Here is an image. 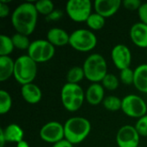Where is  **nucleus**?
Returning a JSON list of instances; mask_svg holds the SVG:
<instances>
[{"mask_svg": "<svg viewBox=\"0 0 147 147\" xmlns=\"http://www.w3.org/2000/svg\"><path fill=\"white\" fill-rule=\"evenodd\" d=\"M38 12L32 3H23L18 5L11 15V23L16 33L28 36L31 34L37 23Z\"/></svg>", "mask_w": 147, "mask_h": 147, "instance_id": "nucleus-1", "label": "nucleus"}, {"mask_svg": "<svg viewBox=\"0 0 147 147\" xmlns=\"http://www.w3.org/2000/svg\"><path fill=\"white\" fill-rule=\"evenodd\" d=\"M65 139L72 145H77L84 141L90 134L91 124L89 120L77 116L70 118L64 124Z\"/></svg>", "mask_w": 147, "mask_h": 147, "instance_id": "nucleus-2", "label": "nucleus"}, {"mask_svg": "<svg viewBox=\"0 0 147 147\" xmlns=\"http://www.w3.org/2000/svg\"><path fill=\"white\" fill-rule=\"evenodd\" d=\"M83 69L84 71L85 78L93 83L102 82L108 74L106 59L99 53H93L90 55L85 59Z\"/></svg>", "mask_w": 147, "mask_h": 147, "instance_id": "nucleus-3", "label": "nucleus"}, {"mask_svg": "<svg viewBox=\"0 0 147 147\" xmlns=\"http://www.w3.org/2000/svg\"><path fill=\"white\" fill-rule=\"evenodd\" d=\"M37 63L28 55L18 57L15 61L14 77L22 85L31 84L37 74Z\"/></svg>", "mask_w": 147, "mask_h": 147, "instance_id": "nucleus-4", "label": "nucleus"}, {"mask_svg": "<svg viewBox=\"0 0 147 147\" xmlns=\"http://www.w3.org/2000/svg\"><path fill=\"white\" fill-rule=\"evenodd\" d=\"M85 95L82 87L76 84L66 83L61 90V101L65 109L70 112L78 110L84 101Z\"/></svg>", "mask_w": 147, "mask_h": 147, "instance_id": "nucleus-5", "label": "nucleus"}, {"mask_svg": "<svg viewBox=\"0 0 147 147\" xmlns=\"http://www.w3.org/2000/svg\"><path fill=\"white\" fill-rule=\"evenodd\" d=\"M97 39L93 32L88 29H77L70 34L69 44L79 52H89L96 46Z\"/></svg>", "mask_w": 147, "mask_h": 147, "instance_id": "nucleus-6", "label": "nucleus"}, {"mask_svg": "<svg viewBox=\"0 0 147 147\" xmlns=\"http://www.w3.org/2000/svg\"><path fill=\"white\" fill-rule=\"evenodd\" d=\"M54 53V46L47 40H34L28 49V55L36 63H44L50 60Z\"/></svg>", "mask_w": 147, "mask_h": 147, "instance_id": "nucleus-7", "label": "nucleus"}, {"mask_svg": "<svg viewBox=\"0 0 147 147\" xmlns=\"http://www.w3.org/2000/svg\"><path fill=\"white\" fill-rule=\"evenodd\" d=\"M91 9L92 3L90 0H70L65 5L68 16L77 22H86L92 14Z\"/></svg>", "mask_w": 147, "mask_h": 147, "instance_id": "nucleus-8", "label": "nucleus"}, {"mask_svg": "<svg viewBox=\"0 0 147 147\" xmlns=\"http://www.w3.org/2000/svg\"><path fill=\"white\" fill-rule=\"evenodd\" d=\"M121 110L129 117L140 119L146 115L147 105L140 96L128 95L122 99Z\"/></svg>", "mask_w": 147, "mask_h": 147, "instance_id": "nucleus-9", "label": "nucleus"}, {"mask_svg": "<svg viewBox=\"0 0 147 147\" xmlns=\"http://www.w3.org/2000/svg\"><path fill=\"white\" fill-rule=\"evenodd\" d=\"M40 137L47 143L55 144L65 139L64 126L58 121H50L40 130Z\"/></svg>", "mask_w": 147, "mask_h": 147, "instance_id": "nucleus-10", "label": "nucleus"}, {"mask_svg": "<svg viewBox=\"0 0 147 147\" xmlns=\"http://www.w3.org/2000/svg\"><path fill=\"white\" fill-rule=\"evenodd\" d=\"M140 136L135 127L126 125L119 129L116 142L119 147H139Z\"/></svg>", "mask_w": 147, "mask_h": 147, "instance_id": "nucleus-11", "label": "nucleus"}, {"mask_svg": "<svg viewBox=\"0 0 147 147\" xmlns=\"http://www.w3.org/2000/svg\"><path fill=\"white\" fill-rule=\"evenodd\" d=\"M112 60L115 65L121 71L129 68L132 61V53L130 49L122 44L114 47L111 52Z\"/></svg>", "mask_w": 147, "mask_h": 147, "instance_id": "nucleus-12", "label": "nucleus"}, {"mask_svg": "<svg viewBox=\"0 0 147 147\" xmlns=\"http://www.w3.org/2000/svg\"><path fill=\"white\" fill-rule=\"evenodd\" d=\"M121 4L122 2L121 0H96L94 2V8L96 13L106 18L114 16Z\"/></svg>", "mask_w": 147, "mask_h": 147, "instance_id": "nucleus-13", "label": "nucleus"}, {"mask_svg": "<svg viewBox=\"0 0 147 147\" xmlns=\"http://www.w3.org/2000/svg\"><path fill=\"white\" fill-rule=\"evenodd\" d=\"M130 37L136 46L147 48V25L142 22L134 24L130 29Z\"/></svg>", "mask_w": 147, "mask_h": 147, "instance_id": "nucleus-14", "label": "nucleus"}, {"mask_svg": "<svg viewBox=\"0 0 147 147\" xmlns=\"http://www.w3.org/2000/svg\"><path fill=\"white\" fill-rule=\"evenodd\" d=\"M104 88L98 83H93L90 84L85 93V99L90 105H98L103 102L104 98Z\"/></svg>", "mask_w": 147, "mask_h": 147, "instance_id": "nucleus-15", "label": "nucleus"}, {"mask_svg": "<svg viewBox=\"0 0 147 147\" xmlns=\"http://www.w3.org/2000/svg\"><path fill=\"white\" fill-rule=\"evenodd\" d=\"M21 93H22L23 99L28 103H30V104L38 103L41 100V97H42V93H41L40 89L37 85L34 84L33 83L22 85Z\"/></svg>", "mask_w": 147, "mask_h": 147, "instance_id": "nucleus-16", "label": "nucleus"}, {"mask_svg": "<svg viewBox=\"0 0 147 147\" xmlns=\"http://www.w3.org/2000/svg\"><path fill=\"white\" fill-rule=\"evenodd\" d=\"M47 40L53 46L61 47L69 44L70 34H68V33L62 28H53L48 30L47 34Z\"/></svg>", "mask_w": 147, "mask_h": 147, "instance_id": "nucleus-17", "label": "nucleus"}, {"mask_svg": "<svg viewBox=\"0 0 147 147\" xmlns=\"http://www.w3.org/2000/svg\"><path fill=\"white\" fill-rule=\"evenodd\" d=\"M134 84L140 92L147 93V64L140 65L134 70Z\"/></svg>", "mask_w": 147, "mask_h": 147, "instance_id": "nucleus-18", "label": "nucleus"}, {"mask_svg": "<svg viewBox=\"0 0 147 147\" xmlns=\"http://www.w3.org/2000/svg\"><path fill=\"white\" fill-rule=\"evenodd\" d=\"M3 130V134L6 142H15L19 143L23 140L24 133L22 128L17 124L12 123L7 126Z\"/></svg>", "mask_w": 147, "mask_h": 147, "instance_id": "nucleus-19", "label": "nucleus"}, {"mask_svg": "<svg viewBox=\"0 0 147 147\" xmlns=\"http://www.w3.org/2000/svg\"><path fill=\"white\" fill-rule=\"evenodd\" d=\"M15 61L9 56H0V81L3 82L14 75Z\"/></svg>", "mask_w": 147, "mask_h": 147, "instance_id": "nucleus-20", "label": "nucleus"}, {"mask_svg": "<svg viewBox=\"0 0 147 147\" xmlns=\"http://www.w3.org/2000/svg\"><path fill=\"white\" fill-rule=\"evenodd\" d=\"M84 78H85L84 71L83 67H80V66L71 67L66 74V80H67V83L69 84H78V83L82 81Z\"/></svg>", "mask_w": 147, "mask_h": 147, "instance_id": "nucleus-21", "label": "nucleus"}, {"mask_svg": "<svg viewBox=\"0 0 147 147\" xmlns=\"http://www.w3.org/2000/svg\"><path fill=\"white\" fill-rule=\"evenodd\" d=\"M12 42L14 44V47L20 50H25L28 49L30 47L31 42L29 41V39L27 35H24L20 33H16L11 36Z\"/></svg>", "mask_w": 147, "mask_h": 147, "instance_id": "nucleus-22", "label": "nucleus"}, {"mask_svg": "<svg viewBox=\"0 0 147 147\" xmlns=\"http://www.w3.org/2000/svg\"><path fill=\"white\" fill-rule=\"evenodd\" d=\"M102 104L107 110L115 112L119 109H121L122 100H121L119 97L115 96H109L104 98Z\"/></svg>", "mask_w": 147, "mask_h": 147, "instance_id": "nucleus-23", "label": "nucleus"}, {"mask_svg": "<svg viewBox=\"0 0 147 147\" xmlns=\"http://www.w3.org/2000/svg\"><path fill=\"white\" fill-rule=\"evenodd\" d=\"M88 27L93 30H100L105 25V18L97 13H92L86 21Z\"/></svg>", "mask_w": 147, "mask_h": 147, "instance_id": "nucleus-24", "label": "nucleus"}, {"mask_svg": "<svg viewBox=\"0 0 147 147\" xmlns=\"http://www.w3.org/2000/svg\"><path fill=\"white\" fill-rule=\"evenodd\" d=\"M14 44L12 42L11 37H9L4 34L0 35V55L8 56L12 53L14 49Z\"/></svg>", "mask_w": 147, "mask_h": 147, "instance_id": "nucleus-25", "label": "nucleus"}, {"mask_svg": "<svg viewBox=\"0 0 147 147\" xmlns=\"http://www.w3.org/2000/svg\"><path fill=\"white\" fill-rule=\"evenodd\" d=\"M12 106V99L10 95L3 90H0V114L4 115L8 113Z\"/></svg>", "mask_w": 147, "mask_h": 147, "instance_id": "nucleus-26", "label": "nucleus"}, {"mask_svg": "<svg viewBox=\"0 0 147 147\" xmlns=\"http://www.w3.org/2000/svg\"><path fill=\"white\" fill-rule=\"evenodd\" d=\"M34 5L37 12L41 15L49 16L51 13L53 12L54 4L50 0H39L34 3Z\"/></svg>", "mask_w": 147, "mask_h": 147, "instance_id": "nucleus-27", "label": "nucleus"}, {"mask_svg": "<svg viewBox=\"0 0 147 147\" xmlns=\"http://www.w3.org/2000/svg\"><path fill=\"white\" fill-rule=\"evenodd\" d=\"M102 85L103 88L109 90H115L119 86V80L115 74L108 73L103 80L102 81Z\"/></svg>", "mask_w": 147, "mask_h": 147, "instance_id": "nucleus-28", "label": "nucleus"}, {"mask_svg": "<svg viewBox=\"0 0 147 147\" xmlns=\"http://www.w3.org/2000/svg\"><path fill=\"white\" fill-rule=\"evenodd\" d=\"M121 80L124 84L130 85L134 84V71H133L130 67L126 68L122 71H121Z\"/></svg>", "mask_w": 147, "mask_h": 147, "instance_id": "nucleus-29", "label": "nucleus"}, {"mask_svg": "<svg viewBox=\"0 0 147 147\" xmlns=\"http://www.w3.org/2000/svg\"><path fill=\"white\" fill-rule=\"evenodd\" d=\"M135 128L140 136L147 137V115L138 120L135 125Z\"/></svg>", "mask_w": 147, "mask_h": 147, "instance_id": "nucleus-30", "label": "nucleus"}, {"mask_svg": "<svg viewBox=\"0 0 147 147\" xmlns=\"http://www.w3.org/2000/svg\"><path fill=\"white\" fill-rule=\"evenodd\" d=\"M122 4L127 9H129V10L138 9L139 10V9L142 5V3L140 0H124L122 2Z\"/></svg>", "mask_w": 147, "mask_h": 147, "instance_id": "nucleus-31", "label": "nucleus"}, {"mask_svg": "<svg viewBox=\"0 0 147 147\" xmlns=\"http://www.w3.org/2000/svg\"><path fill=\"white\" fill-rule=\"evenodd\" d=\"M139 16L142 23L147 25V3H142L140 8L139 9Z\"/></svg>", "mask_w": 147, "mask_h": 147, "instance_id": "nucleus-32", "label": "nucleus"}, {"mask_svg": "<svg viewBox=\"0 0 147 147\" xmlns=\"http://www.w3.org/2000/svg\"><path fill=\"white\" fill-rule=\"evenodd\" d=\"M9 13V8L4 1H0V17L4 18Z\"/></svg>", "mask_w": 147, "mask_h": 147, "instance_id": "nucleus-33", "label": "nucleus"}, {"mask_svg": "<svg viewBox=\"0 0 147 147\" xmlns=\"http://www.w3.org/2000/svg\"><path fill=\"white\" fill-rule=\"evenodd\" d=\"M53 147H73V145L71 142H69L67 140L64 139V140L53 144Z\"/></svg>", "mask_w": 147, "mask_h": 147, "instance_id": "nucleus-34", "label": "nucleus"}, {"mask_svg": "<svg viewBox=\"0 0 147 147\" xmlns=\"http://www.w3.org/2000/svg\"><path fill=\"white\" fill-rule=\"evenodd\" d=\"M61 15H62L61 12H59L58 10H55L53 13H51L49 16H47V19L49 18V19H52V20H57L61 16Z\"/></svg>", "mask_w": 147, "mask_h": 147, "instance_id": "nucleus-35", "label": "nucleus"}, {"mask_svg": "<svg viewBox=\"0 0 147 147\" xmlns=\"http://www.w3.org/2000/svg\"><path fill=\"white\" fill-rule=\"evenodd\" d=\"M5 142H6V140H5V138H4L3 130L1 129V130H0V147H3Z\"/></svg>", "mask_w": 147, "mask_h": 147, "instance_id": "nucleus-36", "label": "nucleus"}, {"mask_svg": "<svg viewBox=\"0 0 147 147\" xmlns=\"http://www.w3.org/2000/svg\"><path fill=\"white\" fill-rule=\"evenodd\" d=\"M16 147H29V145H28V142H26V141L22 140V141H21V142L17 143Z\"/></svg>", "mask_w": 147, "mask_h": 147, "instance_id": "nucleus-37", "label": "nucleus"}, {"mask_svg": "<svg viewBox=\"0 0 147 147\" xmlns=\"http://www.w3.org/2000/svg\"><path fill=\"white\" fill-rule=\"evenodd\" d=\"M139 147H140V146H139Z\"/></svg>", "mask_w": 147, "mask_h": 147, "instance_id": "nucleus-38", "label": "nucleus"}]
</instances>
